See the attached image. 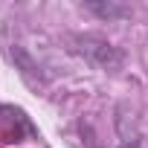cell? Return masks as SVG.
Masks as SVG:
<instances>
[{
  "label": "cell",
  "mask_w": 148,
  "mask_h": 148,
  "mask_svg": "<svg viewBox=\"0 0 148 148\" xmlns=\"http://www.w3.org/2000/svg\"><path fill=\"white\" fill-rule=\"evenodd\" d=\"M70 44H73L70 47L73 52H79L82 58H87L90 64H96L102 70H116L125 61V55L113 44H108L105 38H96V35H73Z\"/></svg>",
  "instance_id": "1"
},
{
  "label": "cell",
  "mask_w": 148,
  "mask_h": 148,
  "mask_svg": "<svg viewBox=\"0 0 148 148\" xmlns=\"http://www.w3.org/2000/svg\"><path fill=\"white\" fill-rule=\"evenodd\" d=\"M87 9L99 18H128L131 15V9L119 6V3H87Z\"/></svg>",
  "instance_id": "2"
},
{
  "label": "cell",
  "mask_w": 148,
  "mask_h": 148,
  "mask_svg": "<svg viewBox=\"0 0 148 148\" xmlns=\"http://www.w3.org/2000/svg\"><path fill=\"white\" fill-rule=\"evenodd\" d=\"M122 148H139L136 142H122Z\"/></svg>",
  "instance_id": "3"
}]
</instances>
